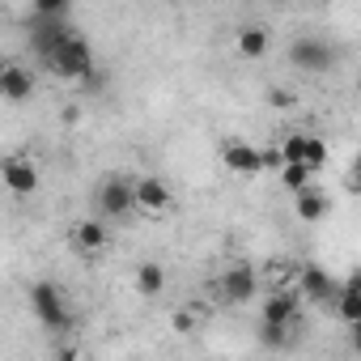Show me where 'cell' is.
Returning <instances> with one entry per match:
<instances>
[{
  "instance_id": "obj_1",
  "label": "cell",
  "mask_w": 361,
  "mask_h": 361,
  "mask_svg": "<svg viewBox=\"0 0 361 361\" xmlns=\"http://www.w3.org/2000/svg\"><path fill=\"white\" fill-rule=\"evenodd\" d=\"M47 68L64 81H90L94 77V51L81 35H73L68 43H60L51 56H47Z\"/></svg>"
},
{
  "instance_id": "obj_2",
  "label": "cell",
  "mask_w": 361,
  "mask_h": 361,
  "mask_svg": "<svg viewBox=\"0 0 361 361\" xmlns=\"http://www.w3.org/2000/svg\"><path fill=\"white\" fill-rule=\"evenodd\" d=\"M30 306H35V319H39L47 331H68V327H73V310H68L60 285L35 281V285H30Z\"/></svg>"
},
{
  "instance_id": "obj_3",
  "label": "cell",
  "mask_w": 361,
  "mask_h": 361,
  "mask_svg": "<svg viewBox=\"0 0 361 361\" xmlns=\"http://www.w3.org/2000/svg\"><path fill=\"white\" fill-rule=\"evenodd\" d=\"M98 204H102V217H128L136 209V183H128V178H106V183L98 188Z\"/></svg>"
},
{
  "instance_id": "obj_4",
  "label": "cell",
  "mask_w": 361,
  "mask_h": 361,
  "mask_svg": "<svg viewBox=\"0 0 361 361\" xmlns=\"http://www.w3.org/2000/svg\"><path fill=\"white\" fill-rule=\"evenodd\" d=\"M289 56H293V64H302L306 73H327V68H331V60H336L331 43H323V39H314V35H302V39H293Z\"/></svg>"
},
{
  "instance_id": "obj_5",
  "label": "cell",
  "mask_w": 361,
  "mask_h": 361,
  "mask_svg": "<svg viewBox=\"0 0 361 361\" xmlns=\"http://www.w3.org/2000/svg\"><path fill=\"white\" fill-rule=\"evenodd\" d=\"M170 204H174L170 183H161V178H153V174L136 178V209H145V213H166Z\"/></svg>"
},
{
  "instance_id": "obj_6",
  "label": "cell",
  "mask_w": 361,
  "mask_h": 361,
  "mask_svg": "<svg viewBox=\"0 0 361 361\" xmlns=\"http://www.w3.org/2000/svg\"><path fill=\"white\" fill-rule=\"evenodd\" d=\"M221 161H226L234 174H259V170H264V153L251 149L247 140H226V145H221Z\"/></svg>"
},
{
  "instance_id": "obj_7",
  "label": "cell",
  "mask_w": 361,
  "mask_h": 361,
  "mask_svg": "<svg viewBox=\"0 0 361 361\" xmlns=\"http://www.w3.org/2000/svg\"><path fill=\"white\" fill-rule=\"evenodd\" d=\"M5 183H9V192L13 196H35V188H39V170H35V161H26V157H5Z\"/></svg>"
},
{
  "instance_id": "obj_8",
  "label": "cell",
  "mask_w": 361,
  "mask_h": 361,
  "mask_svg": "<svg viewBox=\"0 0 361 361\" xmlns=\"http://www.w3.org/2000/svg\"><path fill=\"white\" fill-rule=\"evenodd\" d=\"M30 94H35L30 68H22V64H5V68H0V98H5V102H26Z\"/></svg>"
},
{
  "instance_id": "obj_9",
  "label": "cell",
  "mask_w": 361,
  "mask_h": 361,
  "mask_svg": "<svg viewBox=\"0 0 361 361\" xmlns=\"http://www.w3.org/2000/svg\"><path fill=\"white\" fill-rule=\"evenodd\" d=\"M221 293H226L230 302H251V298H255V272H251L247 264H234V268L221 276Z\"/></svg>"
},
{
  "instance_id": "obj_10",
  "label": "cell",
  "mask_w": 361,
  "mask_h": 361,
  "mask_svg": "<svg viewBox=\"0 0 361 361\" xmlns=\"http://www.w3.org/2000/svg\"><path fill=\"white\" fill-rule=\"evenodd\" d=\"M302 289H306V298H314V302H340V289L331 285V276H327L319 264H306V272H302Z\"/></svg>"
},
{
  "instance_id": "obj_11",
  "label": "cell",
  "mask_w": 361,
  "mask_h": 361,
  "mask_svg": "<svg viewBox=\"0 0 361 361\" xmlns=\"http://www.w3.org/2000/svg\"><path fill=\"white\" fill-rule=\"evenodd\" d=\"M272 47V35H268V26H243L238 30V56H247V60H259L264 51Z\"/></svg>"
},
{
  "instance_id": "obj_12",
  "label": "cell",
  "mask_w": 361,
  "mask_h": 361,
  "mask_svg": "<svg viewBox=\"0 0 361 361\" xmlns=\"http://www.w3.org/2000/svg\"><path fill=\"white\" fill-rule=\"evenodd\" d=\"M298 314V293H272L264 302V323H289Z\"/></svg>"
},
{
  "instance_id": "obj_13",
  "label": "cell",
  "mask_w": 361,
  "mask_h": 361,
  "mask_svg": "<svg viewBox=\"0 0 361 361\" xmlns=\"http://www.w3.org/2000/svg\"><path fill=\"white\" fill-rule=\"evenodd\" d=\"M73 243H77L81 251H102V247H106V230H102V221H81V226L73 230Z\"/></svg>"
},
{
  "instance_id": "obj_14",
  "label": "cell",
  "mask_w": 361,
  "mask_h": 361,
  "mask_svg": "<svg viewBox=\"0 0 361 361\" xmlns=\"http://www.w3.org/2000/svg\"><path fill=\"white\" fill-rule=\"evenodd\" d=\"M323 213H327V196H323V192H314V188L298 192V217H302V221H319Z\"/></svg>"
},
{
  "instance_id": "obj_15",
  "label": "cell",
  "mask_w": 361,
  "mask_h": 361,
  "mask_svg": "<svg viewBox=\"0 0 361 361\" xmlns=\"http://www.w3.org/2000/svg\"><path fill=\"white\" fill-rule=\"evenodd\" d=\"M161 285H166V268H161V264H140V268H136V289H140L145 298L161 293Z\"/></svg>"
},
{
  "instance_id": "obj_16",
  "label": "cell",
  "mask_w": 361,
  "mask_h": 361,
  "mask_svg": "<svg viewBox=\"0 0 361 361\" xmlns=\"http://www.w3.org/2000/svg\"><path fill=\"white\" fill-rule=\"evenodd\" d=\"M336 314H340V319H344L348 327H357V323H361V293H353V289H340Z\"/></svg>"
},
{
  "instance_id": "obj_17",
  "label": "cell",
  "mask_w": 361,
  "mask_h": 361,
  "mask_svg": "<svg viewBox=\"0 0 361 361\" xmlns=\"http://www.w3.org/2000/svg\"><path fill=\"white\" fill-rule=\"evenodd\" d=\"M310 174H314V170H310L306 161H293V166L281 170V178H285V188H289V192H306V188H310Z\"/></svg>"
},
{
  "instance_id": "obj_18",
  "label": "cell",
  "mask_w": 361,
  "mask_h": 361,
  "mask_svg": "<svg viewBox=\"0 0 361 361\" xmlns=\"http://www.w3.org/2000/svg\"><path fill=\"white\" fill-rule=\"evenodd\" d=\"M281 153H285V166H293V161H306V136H289V140L281 145Z\"/></svg>"
},
{
  "instance_id": "obj_19",
  "label": "cell",
  "mask_w": 361,
  "mask_h": 361,
  "mask_svg": "<svg viewBox=\"0 0 361 361\" xmlns=\"http://www.w3.org/2000/svg\"><path fill=\"white\" fill-rule=\"evenodd\" d=\"M323 161H327V145H323L319 136H306V166H310V170H319Z\"/></svg>"
},
{
  "instance_id": "obj_20",
  "label": "cell",
  "mask_w": 361,
  "mask_h": 361,
  "mask_svg": "<svg viewBox=\"0 0 361 361\" xmlns=\"http://www.w3.org/2000/svg\"><path fill=\"white\" fill-rule=\"evenodd\" d=\"M264 344H272V348H281L285 340H289V323H264Z\"/></svg>"
},
{
  "instance_id": "obj_21",
  "label": "cell",
  "mask_w": 361,
  "mask_h": 361,
  "mask_svg": "<svg viewBox=\"0 0 361 361\" xmlns=\"http://www.w3.org/2000/svg\"><path fill=\"white\" fill-rule=\"evenodd\" d=\"M268 98H272V106H281V111H289V106H293V102H298V98H293V94H289V90H272V94H268Z\"/></svg>"
},
{
  "instance_id": "obj_22",
  "label": "cell",
  "mask_w": 361,
  "mask_h": 361,
  "mask_svg": "<svg viewBox=\"0 0 361 361\" xmlns=\"http://www.w3.org/2000/svg\"><path fill=\"white\" fill-rule=\"evenodd\" d=\"M170 323H174V331H192V314H188V310H178Z\"/></svg>"
},
{
  "instance_id": "obj_23",
  "label": "cell",
  "mask_w": 361,
  "mask_h": 361,
  "mask_svg": "<svg viewBox=\"0 0 361 361\" xmlns=\"http://www.w3.org/2000/svg\"><path fill=\"white\" fill-rule=\"evenodd\" d=\"M56 361H81L77 348H56Z\"/></svg>"
},
{
  "instance_id": "obj_24",
  "label": "cell",
  "mask_w": 361,
  "mask_h": 361,
  "mask_svg": "<svg viewBox=\"0 0 361 361\" xmlns=\"http://www.w3.org/2000/svg\"><path fill=\"white\" fill-rule=\"evenodd\" d=\"M344 289H353V293H361V268H357V272H348V285H344Z\"/></svg>"
},
{
  "instance_id": "obj_25",
  "label": "cell",
  "mask_w": 361,
  "mask_h": 361,
  "mask_svg": "<svg viewBox=\"0 0 361 361\" xmlns=\"http://www.w3.org/2000/svg\"><path fill=\"white\" fill-rule=\"evenodd\" d=\"M348 340H353V353H361V323H357V327L348 331Z\"/></svg>"
},
{
  "instance_id": "obj_26",
  "label": "cell",
  "mask_w": 361,
  "mask_h": 361,
  "mask_svg": "<svg viewBox=\"0 0 361 361\" xmlns=\"http://www.w3.org/2000/svg\"><path fill=\"white\" fill-rule=\"evenodd\" d=\"M357 90H361V81H357Z\"/></svg>"
}]
</instances>
